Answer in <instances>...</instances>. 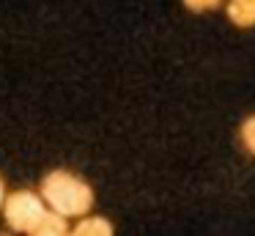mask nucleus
Returning <instances> with one entry per match:
<instances>
[{
    "mask_svg": "<svg viewBox=\"0 0 255 236\" xmlns=\"http://www.w3.org/2000/svg\"><path fill=\"white\" fill-rule=\"evenodd\" d=\"M44 192L52 201V206L61 209L63 214H80V212H85L88 203H91V192L66 173H55L52 179H47Z\"/></svg>",
    "mask_w": 255,
    "mask_h": 236,
    "instance_id": "obj_1",
    "label": "nucleus"
},
{
    "mask_svg": "<svg viewBox=\"0 0 255 236\" xmlns=\"http://www.w3.org/2000/svg\"><path fill=\"white\" fill-rule=\"evenodd\" d=\"M8 217H11V223L17 225V228L36 231V223H39V220H47V214L41 212L39 203H36L30 195L19 192V195H14L11 206H8Z\"/></svg>",
    "mask_w": 255,
    "mask_h": 236,
    "instance_id": "obj_2",
    "label": "nucleus"
},
{
    "mask_svg": "<svg viewBox=\"0 0 255 236\" xmlns=\"http://www.w3.org/2000/svg\"><path fill=\"white\" fill-rule=\"evenodd\" d=\"M228 16L239 27H253L255 25V0H231Z\"/></svg>",
    "mask_w": 255,
    "mask_h": 236,
    "instance_id": "obj_3",
    "label": "nucleus"
},
{
    "mask_svg": "<svg viewBox=\"0 0 255 236\" xmlns=\"http://www.w3.org/2000/svg\"><path fill=\"white\" fill-rule=\"evenodd\" d=\"M242 140H244V146H247L250 151L255 154V115L244 121V126H242Z\"/></svg>",
    "mask_w": 255,
    "mask_h": 236,
    "instance_id": "obj_4",
    "label": "nucleus"
},
{
    "mask_svg": "<svg viewBox=\"0 0 255 236\" xmlns=\"http://www.w3.org/2000/svg\"><path fill=\"white\" fill-rule=\"evenodd\" d=\"M184 3H187L189 8H195V11H203V8H214L220 0H184Z\"/></svg>",
    "mask_w": 255,
    "mask_h": 236,
    "instance_id": "obj_5",
    "label": "nucleus"
}]
</instances>
